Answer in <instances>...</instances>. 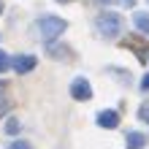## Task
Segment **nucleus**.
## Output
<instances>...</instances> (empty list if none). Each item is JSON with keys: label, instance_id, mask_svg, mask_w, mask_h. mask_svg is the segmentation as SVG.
Returning a JSON list of instances; mask_svg holds the SVG:
<instances>
[{"label": "nucleus", "instance_id": "obj_1", "mask_svg": "<svg viewBox=\"0 0 149 149\" xmlns=\"http://www.w3.org/2000/svg\"><path fill=\"white\" fill-rule=\"evenodd\" d=\"M65 19H60V16H41V19L33 24V33H36V38L43 41V43H52L54 38H60L65 33Z\"/></svg>", "mask_w": 149, "mask_h": 149}, {"label": "nucleus", "instance_id": "obj_2", "mask_svg": "<svg viewBox=\"0 0 149 149\" xmlns=\"http://www.w3.org/2000/svg\"><path fill=\"white\" fill-rule=\"evenodd\" d=\"M95 27H98L100 36L117 38L119 33H122V16L119 14H100L98 19H95Z\"/></svg>", "mask_w": 149, "mask_h": 149}, {"label": "nucleus", "instance_id": "obj_3", "mask_svg": "<svg viewBox=\"0 0 149 149\" xmlns=\"http://www.w3.org/2000/svg\"><path fill=\"white\" fill-rule=\"evenodd\" d=\"M71 98H73V100H90V98H92V87H90V81H87L84 76L73 79V84H71Z\"/></svg>", "mask_w": 149, "mask_h": 149}, {"label": "nucleus", "instance_id": "obj_4", "mask_svg": "<svg viewBox=\"0 0 149 149\" xmlns=\"http://www.w3.org/2000/svg\"><path fill=\"white\" fill-rule=\"evenodd\" d=\"M36 63H38V60L33 57V54H19L11 65H14V71H16V73H30L33 68H36Z\"/></svg>", "mask_w": 149, "mask_h": 149}, {"label": "nucleus", "instance_id": "obj_5", "mask_svg": "<svg viewBox=\"0 0 149 149\" xmlns=\"http://www.w3.org/2000/svg\"><path fill=\"white\" fill-rule=\"evenodd\" d=\"M98 125H100V127L114 130V127L119 125V114H117V111H111V109H109V111H100V114H98Z\"/></svg>", "mask_w": 149, "mask_h": 149}, {"label": "nucleus", "instance_id": "obj_6", "mask_svg": "<svg viewBox=\"0 0 149 149\" xmlns=\"http://www.w3.org/2000/svg\"><path fill=\"white\" fill-rule=\"evenodd\" d=\"M144 133H138V130H133V133H127V138H125V144H127V149H141L144 146Z\"/></svg>", "mask_w": 149, "mask_h": 149}, {"label": "nucleus", "instance_id": "obj_7", "mask_svg": "<svg viewBox=\"0 0 149 149\" xmlns=\"http://www.w3.org/2000/svg\"><path fill=\"white\" fill-rule=\"evenodd\" d=\"M133 22H136V27L141 33L149 36V14H133Z\"/></svg>", "mask_w": 149, "mask_h": 149}, {"label": "nucleus", "instance_id": "obj_8", "mask_svg": "<svg viewBox=\"0 0 149 149\" xmlns=\"http://www.w3.org/2000/svg\"><path fill=\"white\" fill-rule=\"evenodd\" d=\"M6 133H8V136L19 133V119H8V125H6Z\"/></svg>", "mask_w": 149, "mask_h": 149}, {"label": "nucleus", "instance_id": "obj_9", "mask_svg": "<svg viewBox=\"0 0 149 149\" xmlns=\"http://www.w3.org/2000/svg\"><path fill=\"white\" fill-rule=\"evenodd\" d=\"M8 149H33L27 141H14V144H8Z\"/></svg>", "mask_w": 149, "mask_h": 149}, {"label": "nucleus", "instance_id": "obj_10", "mask_svg": "<svg viewBox=\"0 0 149 149\" xmlns=\"http://www.w3.org/2000/svg\"><path fill=\"white\" fill-rule=\"evenodd\" d=\"M8 65H11V63H8V54H3V52H0V73H3Z\"/></svg>", "mask_w": 149, "mask_h": 149}, {"label": "nucleus", "instance_id": "obj_11", "mask_svg": "<svg viewBox=\"0 0 149 149\" xmlns=\"http://www.w3.org/2000/svg\"><path fill=\"white\" fill-rule=\"evenodd\" d=\"M141 119H146V122H149V106H144V109H141Z\"/></svg>", "mask_w": 149, "mask_h": 149}, {"label": "nucleus", "instance_id": "obj_12", "mask_svg": "<svg viewBox=\"0 0 149 149\" xmlns=\"http://www.w3.org/2000/svg\"><path fill=\"white\" fill-rule=\"evenodd\" d=\"M141 87H144V90H149V73L144 76V81H141Z\"/></svg>", "mask_w": 149, "mask_h": 149}, {"label": "nucleus", "instance_id": "obj_13", "mask_svg": "<svg viewBox=\"0 0 149 149\" xmlns=\"http://www.w3.org/2000/svg\"><path fill=\"white\" fill-rule=\"evenodd\" d=\"M98 3H106V6H111V3H117V0H98Z\"/></svg>", "mask_w": 149, "mask_h": 149}, {"label": "nucleus", "instance_id": "obj_14", "mask_svg": "<svg viewBox=\"0 0 149 149\" xmlns=\"http://www.w3.org/2000/svg\"><path fill=\"white\" fill-rule=\"evenodd\" d=\"M57 3H73V0H57Z\"/></svg>", "mask_w": 149, "mask_h": 149}, {"label": "nucleus", "instance_id": "obj_15", "mask_svg": "<svg viewBox=\"0 0 149 149\" xmlns=\"http://www.w3.org/2000/svg\"><path fill=\"white\" fill-rule=\"evenodd\" d=\"M0 11H3V0H0Z\"/></svg>", "mask_w": 149, "mask_h": 149}]
</instances>
